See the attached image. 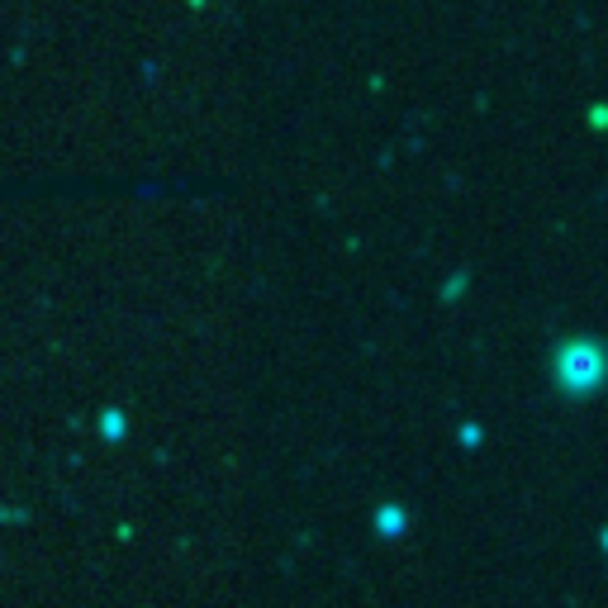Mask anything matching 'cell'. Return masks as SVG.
I'll return each instance as SVG.
<instances>
[{
  "label": "cell",
  "instance_id": "obj_1",
  "mask_svg": "<svg viewBox=\"0 0 608 608\" xmlns=\"http://www.w3.org/2000/svg\"><path fill=\"white\" fill-rule=\"evenodd\" d=\"M566 376H571L575 385L599 381V352H594V347H575V352L566 357Z\"/></svg>",
  "mask_w": 608,
  "mask_h": 608
}]
</instances>
